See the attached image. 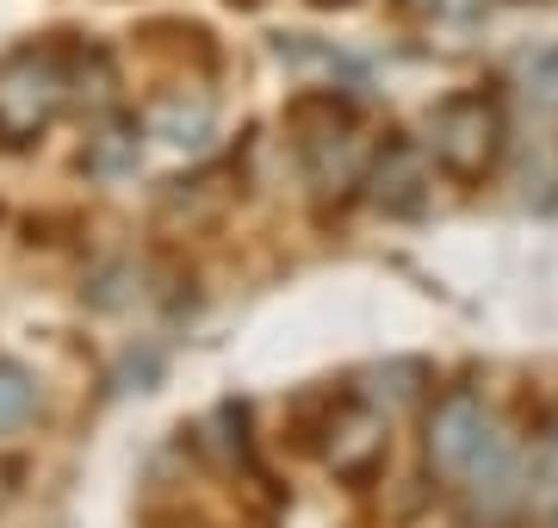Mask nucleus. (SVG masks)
<instances>
[{"label": "nucleus", "mask_w": 558, "mask_h": 528, "mask_svg": "<svg viewBox=\"0 0 558 528\" xmlns=\"http://www.w3.org/2000/svg\"><path fill=\"white\" fill-rule=\"evenodd\" d=\"M521 75H527V94L539 100H558V50H539V57L521 62Z\"/></svg>", "instance_id": "obj_8"}, {"label": "nucleus", "mask_w": 558, "mask_h": 528, "mask_svg": "<svg viewBox=\"0 0 558 528\" xmlns=\"http://www.w3.org/2000/svg\"><path fill=\"white\" fill-rule=\"evenodd\" d=\"M131 156H137V137L131 131H106V143L94 149V175H119Z\"/></svg>", "instance_id": "obj_9"}, {"label": "nucleus", "mask_w": 558, "mask_h": 528, "mask_svg": "<svg viewBox=\"0 0 558 528\" xmlns=\"http://www.w3.org/2000/svg\"><path fill=\"white\" fill-rule=\"evenodd\" d=\"M422 447H428L435 479H447V485H465V491H478V497L484 491L502 497V491L515 485V447L502 442L497 417H490L472 392H447V398H435Z\"/></svg>", "instance_id": "obj_1"}, {"label": "nucleus", "mask_w": 558, "mask_h": 528, "mask_svg": "<svg viewBox=\"0 0 558 528\" xmlns=\"http://www.w3.org/2000/svg\"><path fill=\"white\" fill-rule=\"evenodd\" d=\"M317 7H348V0H317Z\"/></svg>", "instance_id": "obj_10"}, {"label": "nucleus", "mask_w": 558, "mask_h": 528, "mask_svg": "<svg viewBox=\"0 0 558 528\" xmlns=\"http://www.w3.org/2000/svg\"><path fill=\"white\" fill-rule=\"evenodd\" d=\"M428 149L410 137H391L373 156V168L360 175L366 181V200L379 205V212H391V218H410V212H422V200H428Z\"/></svg>", "instance_id": "obj_4"}, {"label": "nucleus", "mask_w": 558, "mask_h": 528, "mask_svg": "<svg viewBox=\"0 0 558 528\" xmlns=\"http://www.w3.org/2000/svg\"><path fill=\"white\" fill-rule=\"evenodd\" d=\"M69 100V75L50 50H20L0 62V149H25L57 124Z\"/></svg>", "instance_id": "obj_3"}, {"label": "nucleus", "mask_w": 558, "mask_h": 528, "mask_svg": "<svg viewBox=\"0 0 558 528\" xmlns=\"http://www.w3.org/2000/svg\"><path fill=\"white\" fill-rule=\"evenodd\" d=\"M329 435H336V442H329V460H336L341 479H373V472L385 467V442H391V435H385L379 410H360L354 405L348 417L329 423Z\"/></svg>", "instance_id": "obj_5"}, {"label": "nucleus", "mask_w": 558, "mask_h": 528, "mask_svg": "<svg viewBox=\"0 0 558 528\" xmlns=\"http://www.w3.org/2000/svg\"><path fill=\"white\" fill-rule=\"evenodd\" d=\"M502 143H509V119H502L497 94H484V87H459V94H447V100L428 112V124H422V149H428L435 168L447 175V181H459V187L497 175Z\"/></svg>", "instance_id": "obj_2"}, {"label": "nucleus", "mask_w": 558, "mask_h": 528, "mask_svg": "<svg viewBox=\"0 0 558 528\" xmlns=\"http://www.w3.org/2000/svg\"><path fill=\"white\" fill-rule=\"evenodd\" d=\"M205 131H211V106H205V100L199 106H180V100L156 106V137L193 149V143H205Z\"/></svg>", "instance_id": "obj_7"}, {"label": "nucleus", "mask_w": 558, "mask_h": 528, "mask_svg": "<svg viewBox=\"0 0 558 528\" xmlns=\"http://www.w3.org/2000/svg\"><path fill=\"white\" fill-rule=\"evenodd\" d=\"M32 410H38V380L20 361H0V435L32 423Z\"/></svg>", "instance_id": "obj_6"}]
</instances>
